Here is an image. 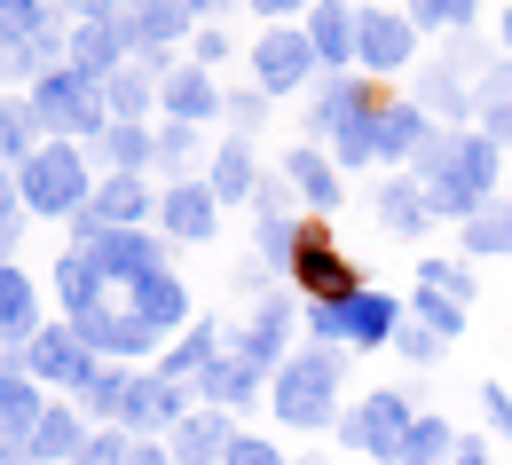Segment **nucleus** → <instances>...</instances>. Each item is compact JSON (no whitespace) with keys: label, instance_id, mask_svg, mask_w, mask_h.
Here are the masks:
<instances>
[{"label":"nucleus","instance_id":"f257e3e1","mask_svg":"<svg viewBox=\"0 0 512 465\" xmlns=\"http://www.w3.org/2000/svg\"><path fill=\"white\" fill-rule=\"evenodd\" d=\"M16 190H24L32 213H79V198H87V166H79L71 142H48V150H32V158L16 166Z\"/></svg>","mask_w":512,"mask_h":465},{"label":"nucleus","instance_id":"a878e982","mask_svg":"<svg viewBox=\"0 0 512 465\" xmlns=\"http://www.w3.org/2000/svg\"><path fill=\"white\" fill-rule=\"evenodd\" d=\"M127 387H134V379H119V371H95V379H87V410H103V418L127 410Z\"/></svg>","mask_w":512,"mask_h":465},{"label":"nucleus","instance_id":"f8f14e48","mask_svg":"<svg viewBox=\"0 0 512 465\" xmlns=\"http://www.w3.org/2000/svg\"><path fill=\"white\" fill-rule=\"evenodd\" d=\"M56 292H64L71 324H79V316H95V308H103V268L87 261V253H64V261H56Z\"/></svg>","mask_w":512,"mask_h":465},{"label":"nucleus","instance_id":"a211bd4d","mask_svg":"<svg viewBox=\"0 0 512 465\" xmlns=\"http://www.w3.org/2000/svg\"><path fill=\"white\" fill-rule=\"evenodd\" d=\"M119 32H127V40H142V48H150V40H174V32H182V8H174V0H134Z\"/></svg>","mask_w":512,"mask_h":465},{"label":"nucleus","instance_id":"72a5a7b5","mask_svg":"<svg viewBox=\"0 0 512 465\" xmlns=\"http://www.w3.org/2000/svg\"><path fill=\"white\" fill-rule=\"evenodd\" d=\"M71 8H79L87 24H111V16H119V8H134V0H71Z\"/></svg>","mask_w":512,"mask_h":465},{"label":"nucleus","instance_id":"f03ea898","mask_svg":"<svg viewBox=\"0 0 512 465\" xmlns=\"http://www.w3.org/2000/svg\"><path fill=\"white\" fill-rule=\"evenodd\" d=\"M32 111H40V127H56V134H103V87L87 71L56 64L48 79H32Z\"/></svg>","mask_w":512,"mask_h":465},{"label":"nucleus","instance_id":"4468645a","mask_svg":"<svg viewBox=\"0 0 512 465\" xmlns=\"http://www.w3.org/2000/svg\"><path fill=\"white\" fill-rule=\"evenodd\" d=\"M32 284H24V268L0 261V339H32Z\"/></svg>","mask_w":512,"mask_h":465},{"label":"nucleus","instance_id":"393cba45","mask_svg":"<svg viewBox=\"0 0 512 465\" xmlns=\"http://www.w3.org/2000/svg\"><path fill=\"white\" fill-rule=\"evenodd\" d=\"M316 48L331 56V64L355 48V16H347V8H316Z\"/></svg>","mask_w":512,"mask_h":465},{"label":"nucleus","instance_id":"e433bc0d","mask_svg":"<svg viewBox=\"0 0 512 465\" xmlns=\"http://www.w3.org/2000/svg\"><path fill=\"white\" fill-rule=\"evenodd\" d=\"M253 8H268V16H276V8H292V0H253Z\"/></svg>","mask_w":512,"mask_h":465},{"label":"nucleus","instance_id":"b1692460","mask_svg":"<svg viewBox=\"0 0 512 465\" xmlns=\"http://www.w3.org/2000/svg\"><path fill=\"white\" fill-rule=\"evenodd\" d=\"M40 24H48V8H40V0H0V48H24Z\"/></svg>","mask_w":512,"mask_h":465},{"label":"nucleus","instance_id":"c85d7f7f","mask_svg":"<svg viewBox=\"0 0 512 465\" xmlns=\"http://www.w3.org/2000/svg\"><path fill=\"white\" fill-rule=\"evenodd\" d=\"M111 158H119V166H142V158H150V134L142 127H111Z\"/></svg>","mask_w":512,"mask_h":465},{"label":"nucleus","instance_id":"f704fd0d","mask_svg":"<svg viewBox=\"0 0 512 465\" xmlns=\"http://www.w3.org/2000/svg\"><path fill=\"white\" fill-rule=\"evenodd\" d=\"M489 418H497V426H512V395H505V387H489Z\"/></svg>","mask_w":512,"mask_h":465},{"label":"nucleus","instance_id":"0eeeda50","mask_svg":"<svg viewBox=\"0 0 512 465\" xmlns=\"http://www.w3.org/2000/svg\"><path fill=\"white\" fill-rule=\"evenodd\" d=\"M24 371H32V379H87L79 332H32L24 339Z\"/></svg>","mask_w":512,"mask_h":465},{"label":"nucleus","instance_id":"58836bf2","mask_svg":"<svg viewBox=\"0 0 512 465\" xmlns=\"http://www.w3.org/2000/svg\"><path fill=\"white\" fill-rule=\"evenodd\" d=\"M182 8H213V0H182Z\"/></svg>","mask_w":512,"mask_h":465},{"label":"nucleus","instance_id":"39448f33","mask_svg":"<svg viewBox=\"0 0 512 465\" xmlns=\"http://www.w3.org/2000/svg\"><path fill=\"white\" fill-rule=\"evenodd\" d=\"M316 332L323 339H386L394 332V300L386 292H355L339 308H316Z\"/></svg>","mask_w":512,"mask_h":465},{"label":"nucleus","instance_id":"c756f323","mask_svg":"<svg viewBox=\"0 0 512 465\" xmlns=\"http://www.w3.org/2000/svg\"><path fill=\"white\" fill-rule=\"evenodd\" d=\"M16 205H24V190H16V166H0V245H8V229H16Z\"/></svg>","mask_w":512,"mask_h":465},{"label":"nucleus","instance_id":"9d476101","mask_svg":"<svg viewBox=\"0 0 512 465\" xmlns=\"http://www.w3.org/2000/svg\"><path fill=\"white\" fill-rule=\"evenodd\" d=\"M79 418L71 410H40V426L24 434V458H40V465H79Z\"/></svg>","mask_w":512,"mask_h":465},{"label":"nucleus","instance_id":"423d86ee","mask_svg":"<svg viewBox=\"0 0 512 465\" xmlns=\"http://www.w3.org/2000/svg\"><path fill=\"white\" fill-rule=\"evenodd\" d=\"M87 261L103 268V276L142 284V276H158V245H150V237H134V229H103V237L87 245Z\"/></svg>","mask_w":512,"mask_h":465},{"label":"nucleus","instance_id":"9b49d317","mask_svg":"<svg viewBox=\"0 0 512 465\" xmlns=\"http://www.w3.org/2000/svg\"><path fill=\"white\" fill-rule=\"evenodd\" d=\"M119 48H127V32L119 24H79V40H71V71H87L95 87L119 71Z\"/></svg>","mask_w":512,"mask_h":465},{"label":"nucleus","instance_id":"f3484780","mask_svg":"<svg viewBox=\"0 0 512 465\" xmlns=\"http://www.w3.org/2000/svg\"><path fill=\"white\" fill-rule=\"evenodd\" d=\"M127 292H134V316H142L150 332L182 316V284H174V276H142V284H127Z\"/></svg>","mask_w":512,"mask_h":465},{"label":"nucleus","instance_id":"dca6fc26","mask_svg":"<svg viewBox=\"0 0 512 465\" xmlns=\"http://www.w3.org/2000/svg\"><path fill=\"white\" fill-rule=\"evenodd\" d=\"M308 48H316V40H292V32H276V40L260 48V87H292V79L308 71Z\"/></svg>","mask_w":512,"mask_h":465},{"label":"nucleus","instance_id":"5701e85b","mask_svg":"<svg viewBox=\"0 0 512 465\" xmlns=\"http://www.w3.org/2000/svg\"><path fill=\"white\" fill-rule=\"evenodd\" d=\"M142 182H134V174H119V182H103V198H95V221H103V229H111V221H134V213H142Z\"/></svg>","mask_w":512,"mask_h":465},{"label":"nucleus","instance_id":"6ab92c4d","mask_svg":"<svg viewBox=\"0 0 512 465\" xmlns=\"http://www.w3.org/2000/svg\"><path fill=\"white\" fill-rule=\"evenodd\" d=\"M166 229H174V237H205V229H213V190L182 182V190L166 198Z\"/></svg>","mask_w":512,"mask_h":465},{"label":"nucleus","instance_id":"473e14b6","mask_svg":"<svg viewBox=\"0 0 512 465\" xmlns=\"http://www.w3.org/2000/svg\"><path fill=\"white\" fill-rule=\"evenodd\" d=\"M221 465H284V458H276L268 442H237V450H229V458H221Z\"/></svg>","mask_w":512,"mask_h":465},{"label":"nucleus","instance_id":"ddd939ff","mask_svg":"<svg viewBox=\"0 0 512 465\" xmlns=\"http://www.w3.org/2000/svg\"><path fill=\"white\" fill-rule=\"evenodd\" d=\"M119 418H127L134 434H142V426H166V418H182V387H166V379H134Z\"/></svg>","mask_w":512,"mask_h":465},{"label":"nucleus","instance_id":"7c9ffc66","mask_svg":"<svg viewBox=\"0 0 512 465\" xmlns=\"http://www.w3.org/2000/svg\"><path fill=\"white\" fill-rule=\"evenodd\" d=\"M134 450L127 442H119V434H103V442H87V450H79V465H127Z\"/></svg>","mask_w":512,"mask_h":465},{"label":"nucleus","instance_id":"6e6552de","mask_svg":"<svg viewBox=\"0 0 512 465\" xmlns=\"http://www.w3.org/2000/svg\"><path fill=\"white\" fill-rule=\"evenodd\" d=\"M229 450H237L229 418H213V410H182V434H174V458H182V465H221Z\"/></svg>","mask_w":512,"mask_h":465},{"label":"nucleus","instance_id":"4c0bfd02","mask_svg":"<svg viewBox=\"0 0 512 465\" xmlns=\"http://www.w3.org/2000/svg\"><path fill=\"white\" fill-rule=\"evenodd\" d=\"M457 465H481V458H473V450H457Z\"/></svg>","mask_w":512,"mask_h":465},{"label":"nucleus","instance_id":"4be33fe9","mask_svg":"<svg viewBox=\"0 0 512 465\" xmlns=\"http://www.w3.org/2000/svg\"><path fill=\"white\" fill-rule=\"evenodd\" d=\"M142 103H150V87H142L134 71H111V79H103V111H111L119 127H134V119H142Z\"/></svg>","mask_w":512,"mask_h":465},{"label":"nucleus","instance_id":"1a4fd4ad","mask_svg":"<svg viewBox=\"0 0 512 465\" xmlns=\"http://www.w3.org/2000/svg\"><path fill=\"white\" fill-rule=\"evenodd\" d=\"M402 434H410V410H402L394 395L363 402V418L347 426V442H355V450H379V458H394V450H402Z\"/></svg>","mask_w":512,"mask_h":465},{"label":"nucleus","instance_id":"2f4dec72","mask_svg":"<svg viewBox=\"0 0 512 465\" xmlns=\"http://www.w3.org/2000/svg\"><path fill=\"white\" fill-rule=\"evenodd\" d=\"M418 16H434V24H465L473 0H418Z\"/></svg>","mask_w":512,"mask_h":465},{"label":"nucleus","instance_id":"412c9836","mask_svg":"<svg viewBox=\"0 0 512 465\" xmlns=\"http://www.w3.org/2000/svg\"><path fill=\"white\" fill-rule=\"evenodd\" d=\"M166 103H174V119H213V87H205V71H174L166 79Z\"/></svg>","mask_w":512,"mask_h":465},{"label":"nucleus","instance_id":"aec40b11","mask_svg":"<svg viewBox=\"0 0 512 465\" xmlns=\"http://www.w3.org/2000/svg\"><path fill=\"white\" fill-rule=\"evenodd\" d=\"M32 142H40V111H32V103H0V166H8V158L24 166Z\"/></svg>","mask_w":512,"mask_h":465},{"label":"nucleus","instance_id":"7ed1b4c3","mask_svg":"<svg viewBox=\"0 0 512 465\" xmlns=\"http://www.w3.org/2000/svg\"><path fill=\"white\" fill-rule=\"evenodd\" d=\"M292 276L316 292L323 308H339V300H355V268L331 253V237L323 229H300V245H292Z\"/></svg>","mask_w":512,"mask_h":465},{"label":"nucleus","instance_id":"2eb2a0df","mask_svg":"<svg viewBox=\"0 0 512 465\" xmlns=\"http://www.w3.org/2000/svg\"><path fill=\"white\" fill-rule=\"evenodd\" d=\"M355 48H363L371 64H402V56H410V24H394V16H363V24H355Z\"/></svg>","mask_w":512,"mask_h":465},{"label":"nucleus","instance_id":"20e7f679","mask_svg":"<svg viewBox=\"0 0 512 465\" xmlns=\"http://www.w3.org/2000/svg\"><path fill=\"white\" fill-rule=\"evenodd\" d=\"M331 379H339V363H331V355H300V363L276 379V410H284V418H300V426H316L323 402H331Z\"/></svg>","mask_w":512,"mask_h":465},{"label":"nucleus","instance_id":"bb28decb","mask_svg":"<svg viewBox=\"0 0 512 465\" xmlns=\"http://www.w3.org/2000/svg\"><path fill=\"white\" fill-rule=\"evenodd\" d=\"M237 190H253V158H245V150H229V158L213 166V198H237Z\"/></svg>","mask_w":512,"mask_h":465},{"label":"nucleus","instance_id":"ea45409f","mask_svg":"<svg viewBox=\"0 0 512 465\" xmlns=\"http://www.w3.org/2000/svg\"><path fill=\"white\" fill-rule=\"evenodd\" d=\"M505 40H512V16H505Z\"/></svg>","mask_w":512,"mask_h":465},{"label":"nucleus","instance_id":"cd10ccee","mask_svg":"<svg viewBox=\"0 0 512 465\" xmlns=\"http://www.w3.org/2000/svg\"><path fill=\"white\" fill-rule=\"evenodd\" d=\"M442 450H449V434H442V426H418V434L402 442V465H442Z\"/></svg>","mask_w":512,"mask_h":465},{"label":"nucleus","instance_id":"c9c22d12","mask_svg":"<svg viewBox=\"0 0 512 465\" xmlns=\"http://www.w3.org/2000/svg\"><path fill=\"white\" fill-rule=\"evenodd\" d=\"M127 465H174V458H166V450H134Z\"/></svg>","mask_w":512,"mask_h":465}]
</instances>
